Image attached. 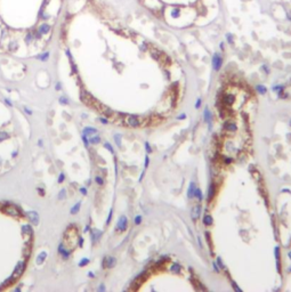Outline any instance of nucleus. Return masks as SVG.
Listing matches in <instances>:
<instances>
[{
  "instance_id": "f257e3e1",
  "label": "nucleus",
  "mask_w": 291,
  "mask_h": 292,
  "mask_svg": "<svg viewBox=\"0 0 291 292\" xmlns=\"http://www.w3.org/2000/svg\"><path fill=\"white\" fill-rule=\"evenodd\" d=\"M68 0H0V48L15 54L52 40Z\"/></svg>"
},
{
  "instance_id": "f03ea898",
  "label": "nucleus",
  "mask_w": 291,
  "mask_h": 292,
  "mask_svg": "<svg viewBox=\"0 0 291 292\" xmlns=\"http://www.w3.org/2000/svg\"><path fill=\"white\" fill-rule=\"evenodd\" d=\"M154 18L174 29L210 24L220 11V0H136Z\"/></svg>"
},
{
  "instance_id": "7ed1b4c3",
  "label": "nucleus",
  "mask_w": 291,
  "mask_h": 292,
  "mask_svg": "<svg viewBox=\"0 0 291 292\" xmlns=\"http://www.w3.org/2000/svg\"><path fill=\"white\" fill-rule=\"evenodd\" d=\"M126 123L129 125V127L136 128V127H139L140 125V120L137 115H127L126 116Z\"/></svg>"
},
{
  "instance_id": "20e7f679",
  "label": "nucleus",
  "mask_w": 291,
  "mask_h": 292,
  "mask_svg": "<svg viewBox=\"0 0 291 292\" xmlns=\"http://www.w3.org/2000/svg\"><path fill=\"white\" fill-rule=\"evenodd\" d=\"M6 214H8L9 216H14V217H17L20 216V210L16 208L15 205H7L5 208Z\"/></svg>"
},
{
  "instance_id": "39448f33",
  "label": "nucleus",
  "mask_w": 291,
  "mask_h": 292,
  "mask_svg": "<svg viewBox=\"0 0 291 292\" xmlns=\"http://www.w3.org/2000/svg\"><path fill=\"white\" fill-rule=\"evenodd\" d=\"M24 267H25V262L24 261H20L18 264H17V266H16L15 271H14V278L17 276H20L22 273H23V271H24Z\"/></svg>"
},
{
  "instance_id": "423d86ee",
  "label": "nucleus",
  "mask_w": 291,
  "mask_h": 292,
  "mask_svg": "<svg viewBox=\"0 0 291 292\" xmlns=\"http://www.w3.org/2000/svg\"><path fill=\"white\" fill-rule=\"evenodd\" d=\"M127 225H128V220H127V218H126L125 216H122V217H120L116 227H118L119 230H125L127 228Z\"/></svg>"
},
{
  "instance_id": "0eeeda50",
  "label": "nucleus",
  "mask_w": 291,
  "mask_h": 292,
  "mask_svg": "<svg viewBox=\"0 0 291 292\" xmlns=\"http://www.w3.org/2000/svg\"><path fill=\"white\" fill-rule=\"evenodd\" d=\"M200 214H201V207H200L199 204H198V205H195V207H193L192 214H191L193 220H196V219L200 217Z\"/></svg>"
},
{
  "instance_id": "6e6552de",
  "label": "nucleus",
  "mask_w": 291,
  "mask_h": 292,
  "mask_svg": "<svg viewBox=\"0 0 291 292\" xmlns=\"http://www.w3.org/2000/svg\"><path fill=\"white\" fill-rule=\"evenodd\" d=\"M115 262H116V260H115V258H113V257H106V258H104V261H103V264H104V267H113L115 265Z\"/></svg>"
},
{
  "instance_id": "1a4fd4ad",
  "label": "nucleus",
  "mask_w": 291,
  "mask_h": 292,
  "mask_svg": "<svg viewBox=\"0 0 291 292\" xmlns=\"http://www.w3.org/2000/svg\"><path fill=\"white\" fill-rule=\"evenodd\" d=\"M26 214H27V217L30 218V220H31L33 224H38V221H39V216H38L37 212H34V211H29Z\"/></svg>"
},
{
  "instance_id": "9d476101",
  "label": "nucleus",
  "mask_w": 291,
  "mask_h": 292,
  "mask_svg": "<svg viewBox=\"0 0 291 292\" xmlns=\"http://www.w3.org/2000/svg\"><path fill=\"white\" fill-rule=\"evenodd\" d=\"M195 185H194V182H191L190 184V187H188V189H187V198H194V191H195Z\"/></svg>"
},
{
  "instance_id": "9b49d317",
  "label": "nucleus",
  "mask_w": 291,
  "mask_h": 292,
  "mask_svg": "<svg viewBox=\"0 0 291 292\" xmlns=\"http://www.w3.org/2000/svg\"><path fill=\"white\" fill-rule=\"evenodd\" d=\"M224 128L228 131H235L236 130V125L233 122H224Z\"/></svg>"
},
{
  "instance_id": "f8f14e48",
  "label": "nucleus",
  "mask_w": 291,
  "mask_h": 292,
  "mask_svg": "<svg viewBox=\"0 0 291 292\" xmlns=\"http://www.w3.org/2000/svg\"><path fill=\"white\" fill-rule=\"evenodd\" d=\"M203 224L206 225V226L212 225V217L210 214H204V217H203Z\"/></svg>"
},
{
  "instance_id": "ddd939ff",
  "label": "nucleus",
  "mask_w": 291,
  "mask_h": 292,
  "mask_svg": "<svg viewBox=\"0 0 291 292\" xmlns=\"http://www.w3.org/2000/svg\"><path fill=\"white\" fill-rule=\"evenodd\" d=\"M213 195H215V185H213V184H210V186H209V193H208V201L209 202L212 200Z\"/></svg>"
},
{
  "instance_id": "4468645a",
  "label": "nucleus",
  "mask_w": 291,
  "mask_h": 292,
  "mask_svg": "<svg viewBox=\"0 0 291 292\" xmlns=\"http://www.w3.org/2000/svg\"><path fill=\"white\" fill-rule=\"evenodd\" d=\"M204 120H206L207 123L211 125V113H210V111L208 109L204 110Z\"/></svg>"
},
{
  "instance_id": "2eb2a0df",
  "label": "nucleus",
  "mask_w": 291,
  "mask_h": 292,
  "mask_svg": "<svg viewBox=\"0 0 291 292\" xmlns=\"http://www.w3.org/2000/svg\"><path fill=\"white\" fill-rule=\"evenodd\" d=\"M46 256H47L46 252H41L40 255L38 256V258H37V264L38 265H41L42 262H43V260L46 259Z\"/></svg>"
},
{
  "instance_id": "dca6fc26",
  "label": "nucleus",
  "mask_w": 291,
  "mask_h": 292,
  "mask_svg": "<svg viewBox=\"0 0 291 292\" xmlns=\"http://www.w3.org/2000/svg\"><path fill=\"white\" fill-rule=\"evenodd\" d=\"M194 198H196L199 201H202V200H203L202 192H201V189H200V188H195V191H194Z\"/></svg>"
},
{
  "instance_id": "f3484780",
  "label": "nucleus",
  "mask_w": 291,
  "mask_h": 292,
  "mask_svg": "<svg viewBox=\"0 0 291 292\" xmlns=\"http://www.w3.org/2000/svg\"><path fill=\"white\" fill-rule=\"evenodd\" d=\"M224 100H225V103H227V104H232L234 102V96L232 94H227L225 95V97H224Z\"/></svg>"
},
{
  "instance_id": "a211bd4d",
  "label": "nucleus",
  "mask_w": 291,
  "mask_h": 292,
  "mask_svg": "<svg viewBox=\"0 0 291 292\" xmlns=\"http://www.w3.org/2000/svg\"><path fill=\"white\" fill-rule=\"evenodd\" d=\"M274 253H275V259H276V262H277V269H280V266H279V258H280V248H279V246H275V249H274Z\"/></svg>"
},
{
  "instance_id": "6ab92c4d",
  "label": "nucleus",
  "mask_w": 291,
  "mask_h": 292,
  "mask_svg": "<svg viewBox=\"0 0 291 292\" xmlns=\"http://www.w3.org/2000/svg\"><path fill=\"white\" fill-rule=\"evenodd\" d=\"M170 271H172V273H176V274H178L179 271H180V266L178 265V264H174L171 267H170Z\"/></svg>"
},
{
  "instance_id": "aec40b11",
  "label": "nucleus",
  "mask_w": 291,
  "mask_h": 292,
  "mask_svg": "<svg viewBox=\"0 0 291 292\" xmlns=\"http://www.w3.org/2000/svg\"><path fill=\"white\" fill-rule=\"evenodd\" d=\"M83 134L85 135H93V134H97V130L94 129V128H86L83 130Z\"/></svg>"
},
{
  "instance_id": "412c9836",
  "label": "nucleus",
  "mask_w": 291,
  "mask_h": 292,
  "mask_svg": "<svg viewBox=\"0 0 291 292\" xmlns=\"http://www.w3.org/2000/svg\"><path fill=\"white\" fill-rule=\"evenodd\" d=\"M101 141V137L98 136H95V137H90V143L91 144H97Z\"/></svg>"
},
{
  "instance_id": "4be33fe9",
  "label": "nucleus",
  "mask_w": 291,
  "mask_h": 292,
  "mask_svg": "<svg viewBox=\"0 0 291 292\" xmlns=\"http://www.w3.org/2000/svg\"><path fill=\"white\" fill-rule=\"evenodd\" d=\"M256 89H257V91H258V93H260V94H265V93H266V88L264 87V86H257V87H256Z\"/></svg>"
},
{
  "instance_id": "5701e85b",
  "label": "nucleus",
  "mask_w": 291,
  "mask_h": 292,
  "mask_svg": "<svg viewBox=\"0 0 291 292\" xmlns=\"http://www.w3.org/2000/svg\"><path fill=\"white\" fill-rule=\"evenodd\" d=\"M93 234H94V242H95V240H97L99 236H101V234H102V233H101L99 230H95V229H94L93 230Z\"/></svg>"
},
{
  "instance_id": "b1692460",
  "label": "nucleus",
  "mask_w": 291,
  "mask_h": 292,
  "mask_svg": "<svg viewBox=\"0 0 291 292\" xmlns=\"http://www.w3.org/2000/svg\"><path fill=\"white\" fill-rule=\"evenodd\" d=\"M114 139H115V143H116V145L119 146H121V136L120 135H115L114 136Z\"/></svg>"
},
{
  "instance_id": "393cba45",
  "label": "nucleus",
  "mask_w": 291,
  "mask_h": 292,
  "mask_svg": "<svg viewBox=\"0 0 291 292\" xmlns=\"http://www.w3.org/2000/svg\"><path fill=\"white\" fill-rule=\"evenodd\" d=\"M217 265L219 266V268H225V265L223 264V261H222V258H220V257H217Z\"/></svg>"
},
{
  "instance_id": "a878e982",
  "label": "nucleus",
  "mask_w": 291,
  "mask_h": 292,
  "mask_svg": "<svg viewBox=\"0 0 291 292\" xmlns=\"http://www.w3.org/2000/svg\"><path fill=\"white\" fill-rule=\"evenodd\" d=\"M79 208H80V203H77V204H75V207H74V208H72V210H71V214H75V212H78Z\"/></svg>"
},
{
  "instance_id": "bb28decb",
  "label": "nucleus",
  "mask_w": 291,
  "mask_h": 292,
  "mask_svg": "<svg viewBox=\"0 0 291 292\" xmlns=\"http://www.w3.org/2000/svg\"><path fill=\"white\" fill-rule=\"evenodd\" d=\"M145 148H146V153H147V154H150V153H151V152H152V150H151V146H150V144H148L147 141H146V143H145Z\"/></svg>"
},
{
  "instance_id": "cd10ccee",
  "label": "nucleus",
  "mask_w": 291,
  "mask_h": 292,
  "mask_svg": "<svg viewBox=\"0 0 291 292\" xmlns=\"http://www.w3.org/2000/svg\"><path fill=\"white\" fill-rule=\"evenodd\" d=\"M142 223V216H137L135 218V224L136 225H139Z\"/></svg>"
},
{
  "instance_id": "c85d7f7f",
  "label": "nucleus",
  "mask_w": 291,
  "mask_h": 292,
  "mask_svg": "<svg viewBox=\"0 0 291 292\" xmlns=\"http://www.w3.org/2000/svg\"><path fill=\"white\" fill-rule=\"evenodd\" d=\"M105 147H106V148H107V150H109V151L111 152V153H114V151H113V148H112V146L110 145L109 143H105Z\"/></svg>"
},
{
  "instance_id": "c756f323",
  "label": "nucleus",
  "mask_w": 291,
  "mask_h": 292,
  "mask_svg": "<svg viewBox=\"0 0 291 292\" xmlns=\"http://www.w3.org/2000/svg\"><path fill=\"white\" fill-rule=\"evenodd\" d=\"M212 266H213V269L217 271V273H219V267H218V265H217V262H215V261H213Z\"/></svg>"
},
{
  "instance_id": "7c9ffc66",
  "label": "nucleus",
  "mask_w": 291,
  "mask_h": 292,
  "mask_svg": "<svg viewBox=\"0 0 291 292\" xmlns=\"http://www.w3.org/2000/svg\"><path fill=\"white\" fill-rule=\"evenodd\" d=\"M95 180L97 182V184H98V185H102V184H103V179H102L101 177H98V176L95 178Z\"/></svg>"
},
{
  "instance_id": "2f4dec72",
  "label": "nucleus",
  "mask_w": 291,
  "mask_h": 292,
  "mask_svg": "<svg viewBox=\"0 0 291 292\" xmlns=\"http://www.w3.org/2000/svg\"><path fill=\"white\" fill-rule=\"evenodd\" d=\"M148 164H150V159H148V155H146L145 156V169L148 167Z\"/></svg>"
},
{
  "instance_id": "473e14b6",
  "label": "nucleus",
  "mask_w": 291,
  "mask_h": 292,
  "mask_svg": "<svg viewBox=\"0 0 291 292\" xmlns=\"http://www.w3.org/2000/svg\"><path fill=\"white\" fill-rule=\"evenodd\" d=\"M89 260L88 259H83V260L80 261V266H85V264H88Z\"/></svg>"
},
{
  "instance_id": "72a5a7b5",
  "label": "nucleus",
  "mask_w": 291,
  "mask_h": 292,
  "mask_svg": "<svg viewBox=\"0 0 291 292\" xmlns=\"http://www.w3.org/2000/svg\"><path fill=\"white\" fill-rule=\"evenodd\" d=\"M7 138V134L6 132H1L0 134V139H6Z\"/></svg>"
},
{
  "instance_id": "f704fd0d",
  "label": "nucleus",
  "mask_w": 291,
  "mask_h": 292,
  "mask_svg": "<svg viewBox=\"0 0 291 292\" xmlns=\"http://www.w3.org/2000/svg\"><path fill=\"white\" fill-rule=\"evenodd\" d=\"M200 106H201V99H198V102L195 103V107H196V109H200Z\"/></svg>"
},
{
  "instance_id": "c9c22d12",
  "label": "nucleus",
  "mask_w": 291,
  "mask_h": 292,
  "mask_svg": "<svg viewBox=\"0 0 291 292\" xmlns=\"http://www.w3.org/2000/svg\"><path fill=\"white\" fill-rule=\"evenodd\" d=\"M64 196H65V193H64V191H61V193H59V196H58V198H63Z\"/></svg>"
},
{
  "instance_id": "e433bc0d",
  "label": "nucleus",
  "mask_w": 291,
  "mask_h": 292,
  "mask_svg": "<svg viewBox=\"0 0 291 292\" xmlns=\"http://www.w3.org/2000/svg\"><path fill=\"white\" fill-rule=\"evenodd\" d=\"M185 116H186V115L183 113V114H180L179 116H178V119H179V120H183V119H185Z\"/></svg>"
},
{
  "instance_id": "4c0bfd02",
  "label": "nucleus",
  "mask_w": 291,
  "mask_h": 292,
  "mask_svg": "<svg viewBox=\"0 0 291 292\" xmlns=\"http://www.w3.org/2000/svg\"><path fill=\"white\" fill-rule=\"evenodd\" d=\"M63 179H64V175H63V173H61V175H59V178H58V180H59V182H62Z\"/></svg>"
},
{
  "instance_id": "58836bf2",
  "label": "nucleus",
  "mask_w": 291,
  "mask_h": 292,
  "mask_svg": "<svg viewBox=\"0 0 291 292\" xmlns=\"http://www.w3.org/2000/svg\"><path fill=\"white\" fill-rule=\"evenodd\" d=\"M111 217H112V211H110V214H109V219H107V224L110 223V220H111Z\"/></svg>"
},
{
  "instance_id": "ea45409f",
  "label": "nucleus",
  "mask_w": 291,
  "mask_h": 292,
  "mask_svg": "<svg viewBox=\"0 0 291 292\" xmlns=\"http://www.w3.org/2000/svg\"><path fill=\"white\" fill-rule=\"evenodd\" d=\"M80 191H81V193L86 194V188H81V189H80Z\"/></svg>"
},
{
  "instance_id": "a19ab883",
  "label": "nucleus",
  "mask_w": 291,
  "mask_h": 292,
  "mask_svg": "<svg viewBox=\"0 0 291 292\" xmlns=\"http://www.w3.org/2000/svg\"><path fill=\"white\" fill-rule=\"evenodd\" d=\"M288 256H289V258H290V259H291V251H290V252H289V255H288Z\"/></svg>"
}]
</instances>
